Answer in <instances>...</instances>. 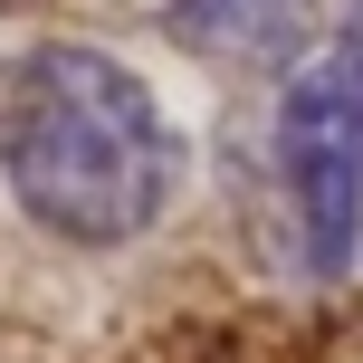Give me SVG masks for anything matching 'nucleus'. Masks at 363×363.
<instances>
[{"label": "nucleus", "instance_id": "obj_1", "mask_svg": "<svg viewBox=\"0 0 363 363\" xmlns=\"http://www.w3.org/2000/svg\"><path fill=\"white\" fill-rule=\"evenodd\" d=\"M0 172L10 201L67 249H125L182 201V125L163 96L86 38H38L0 77Z\"/></svg>", "mask_w": 363, "mask_h": 363}, {"label": "nucleus", "instance_id": "obj_2", "mask_svg": "<svg viewBox=\"0 0 363 363\" xmlns=\"http://www.w3.org/2000/svg\"><path fill=\"white\" fill-rule=\"evenodd\" d=\"M268 163H277V211H287L296 268L345 277L363 249V38H335L287 67Z\"/></svg>", "mask_w": 363, "mask_h": 363}, {"label": "nucleus", "instance_id": "obj_3", "mask_svg": "<svg viewBox=\"0 0 363 363\" xmlns=\"http://www.w3.org/2000/svg\"><path fill=\"white\" fill-rule=\"evenodd\" d=\"M163 29L220 67H296L315 38V0H163Z\"/></svg>", "mask_w": 363, "mask_h": 363}, {"label": "nucleus", "instance_id": "obj_4", "mask_svg": "<svg viewBox=\"0 0 363 363\" xmlns=\"http://www.w3.org/2000/svg\"><path fill=\"white\" fill-rule=\"evenodd\" d=\"M354 38H363V0H354Z\"/></svg>", "mask_w": 363, "mask_h": 363}]
</instances>
